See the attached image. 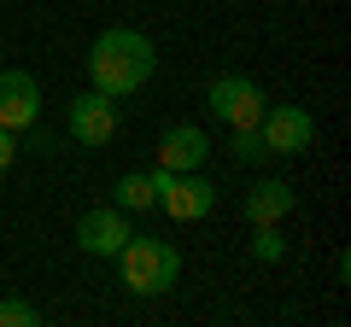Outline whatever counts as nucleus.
<instances>
[{"mask_svg":"<svg viewBox=\"0 0 351 327\" xmlns=\"http://www.w3.org/2000/svg\"><path fill=\"white\" fill-rule=\"evenodd\" d=\"M117 275H123L129 292H141V298H158V292H170L176 275H182V252H176L170 239L129 234V239H123V252H117Z\"/></svg>","mask_w":351,"mask_h":327,"instance_id":"obj_2","label":"nucleus"},{"mask_svg":"<svg viewBox=\"0 0 351 327\" xmlns=\"http://www.w3.org/2000/svg\"><path fill=\"white\" fill-rule=\"evenodd\" d=\"M263 88L252 82V76H217L211 88H205V112L217 117V123H228V129H252L263 117Z\"/></svg>","mask_w":351,"mask_h":327,"instance_id":"obj_5","label":"nucleus"},{"mask_svg":"<svg viewBox=\"0 0 351 327\" xmlns=\"http://www.w3.org/2000/svg\"><path fill=\"white\" fill-rule=\"evenodd\" d=\"M152 176V193H158V211L164 216H176V222H199V216H211V205H217V187L199 176V170H147Z\"/></svg>","mask_w":351,"mask_h":327,"instance_id":"obj_3","label":"nucleus"},{"mask_svg":"<svg viewBox=\"0 0 351 327\" xmlns=\"http://www.w3.org/2000/svg\"><path fill=\"white\" fill-rule=\"evenodd\" d=\"M205 158H211V135H205L199 123H170L158 135V164L176 170V176H182V170H199Z\"/></svg>","mask_w":351,"mask_h":327,"instance_id":"obj_9","label":"nucleus"},{"mask_svg":"<svg viewBox=\"0 0 351 327\" xmlns=\"http://www.w3.org/2000/svg\"><path fill=\"white\" fill-rule=\"evenodd\" d=\"M76 239H82L88 257H117L129 239V216L117 211V205H100V211H82V222H76Z\"/></svg>","mask_w":351,"mask_h":327,"instance_id":"obj_8","label":"nucleus"},{"mask_svg":"<svg viewBox=\"0 0 351 327\" xmlns=\"http://www.w3.org/2000/svg\"><path fill=\"white\" fill-rule=\"evenodd\" d=\"M112 205H117V211H152V205H158V193H152V176H117Z\"/></svg>","mask_w":351,"mask_h":327,"instance_id":"obj_11","label":"nucleus"},{"mask_svg":"<svg viewBox=\"0 0 351 327\" xmlns=\"http://www.w3.org/2000/svg\"><path fill=\"white\" fill-rule=\"evenodd\" d=\"M64 129H71L76 146H106V140L117 135V100L100 88H88L71 100V117H64Z\"/></svg>","mask_w":351,"mask_h":327,"instance_id":"obj_6","label":"nucleus"},{"mask_svg":"<svg viewBox=\"0 0 351 327\" xmlns=\"http://www.w3.org/2000/svg\"><path fill=\"white\" fill-rule=\"evenodd\" d=\"M293 205H299V193H293L287 181H276V176H269V181H258V187L246 193V222H252V228L281 222V216H287Z\"/></svg>","mask_w":351,"mask_h":327,"instance_id":"obj_10","label":"nucleus"},{"mask_svg":"<svg viewBox=\"0 0 351 327\" xmlns=\"http://www.w3.org/2000/svg\"><path fill=\"white\" fill-rule=\"evenodd\" d=\"M234 158L240 164H263V158H269L263 140H258V129H234Z\"/></svg>","mask_w":351,"mask_h":327,"instance_id":"obj_14","label":"nucleus"},{"mask_svg":"<svg viewBox=\"0 0 351 327\" xmlns=\"http://www.w3.org/2000/svg\"><path fill=\"white\" fill-rule=\"evenodd\" d=\"M36 304L29 298H0V327H36Z\"/></svg>","mask_w":351,"mask_h":327,"instance_id":"obj_13","label":"nucleus"},{"mask_svg":"<svg viewBox=\"0 0 351 327\" xmlns=\"http://www.w3.org/2000/svg\"><path fill=\"white\" fill-rule=\"evenodd\" d=\"M152 70H158V53H152V41L141 36V29H129V24L100 29L94 47H88V88L112 94V100L141 94L152 82Z\"/></svg>","mask_w":351,"mask_h":327,"instance_id":"obj_1","label":"nucleus"},{"mask_svg":"<svg viewBox=\"0 0 351 327\" xmlns=\"http://www.w3.org/2000/svg\"><path fill=\"white\" fill-rule=\"evenodd\" d=\"M12 158H18V135H12V129H0V176L12 170Z\"/></svg>","mask_w":351,"mask_h":327,"instance_id":"obj_15","label":"nucleus"},{"mask_svg":"<svg viewBox=\"0 0 351 327\" xmlns=\"http://www.w3.org/2000/svg\"><path fill=\"white\" fill-rule=\"evenodd\" d=\"M252 129H258L269 158H299V152L316 146V117L304 105H263V117Z\"/></svg>","mask_w":351,"mask_h":327,"instance_id":"obj_4","label":"nucleus"},{"mask_svg":"<svg viewBox=\"0 0 351 327\" xmlns=\"http://www.w3.org/2000/svg\"><path fill=\"white\" fill-rule=\"evenodd\" d=\"M252 257H258V263H281V257H287V239H281V222H263L258 234H252Z\"/></svg>","mask_w":351,"mask_h":327,"instance_id":"obj_12","label":"nucleus"},{"mask_svg":"<svg viewBox=\"0 0 351 327\" xmlns=\"http://www.w3.org/2000/svg\"><path fill=\"white\" fill-rule=\"evenodd\" d=\"M36 123H41V82L29 70H6L0 64V129L24 135Z\"/></svg>","mask_w":351,"mask_h":327,"instance_id":"obj_7","label":"nucleus"}]
</instances>
